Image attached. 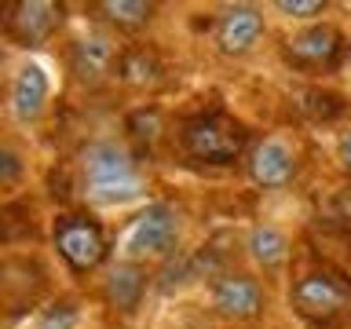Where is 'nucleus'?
<instances>
[{"instance_id":"f03ea898","label":"nucleus","mask_w":351,"mask_h":329,"mask_svg":"<svg viewBox=\"0 0 351 329\" xmlns=\"http://www.w3.org/2000/svg\"><path fill=\"white\" fill-rule=\"evenodd\" d=\"M84 183L95 202H128L139 194L136 164L114 143H95L84 154Z\"/></svg>"},{"instance_id":"6ab92c4d","label":"nucleus","mask_w":351,"mask_h":329,"mask_svg":"<svg viewBox=\"0 0 351 329\" xmlns=\"http://www.w3.org/2000/svg\"><path fill=\"white\" fill-rule=\"evenodd\" d=\"M73 307L70 304H59V307H51L48 315H44V322H40V329H70L73 326Z\"/></svg>"},{"instance_id":"f3484780","label":"nucleus","mask_w":351,"mask_h":329,"mask_svg":"<svg viewBox=\"0 0 351 329\" xmlns=\"http://www.w3.org/2000/svg\"><path fill=\"white\" fill-rule=\"evenodd\" d=\"M128 132L136 139H143V143H154L161 136V114L154 106H143V110H136V114L128 117Z\"/></svg>"},{"instance_id":"a211bd4d","label":"nucleus","mask_w":351,"mask_h":329,"mask_svg":"<svg viewBox=\"0 0 351 329\" xmlns=\"http://www.w3.org/2000/svg\"><path fill=\"white\" fill-rule=\"evenodd\" d=\"M278 11H285V15H296V19H307V15L326 11V4H322V0H278Z\"/></svg>"},{"instance_id":"aec40b11","label":"nucleus","mask_w":351,"mask_h":329,"mask_svg":"<svg viewBox=\"0 0 351 329\" xmlns=\"http://www.w3.org/2000/svg\"><path fill=\"white\" fill-rule=\"evenodd\" d=\"M15 175H19V158L15 150H4L0 154V183H15Z\"/></svg>"},{"instance_id":"4468645a","label":"nucleus","mask_w":351,"mask_h":329,"mask_svg":"<svg viewBox=\"0 0 351 329\" xmlns=\"http://www.w3.org/2000/svg\"><path fill=\"white\" fill-rule=\"evenodd\" d=\"M143 285H147V274L136 263H117L106 278V300L121 307V311H132L143 296Z\"/></svg>"},{"instance_id":"2eb2a0df","label":"nucleus","mask_w":351,"mask_h":329,"mask_svg":"<svg viewBox=\"0 0 351 329\" xmlns=\"http://www.w3.org/2000/svg\"><path fill=\"white\" fill-rule=\"evenodd\" d=\"M95 15L114 22L121 29H139L150 22L154 4H143V0H103V4H95Z\"/></svg>"},{"instance_id":"6e6552de","label":"nucleus","mask_w":351,"mask_h":329,"mask_svg":"<svg viewBox=\"0 0 351 329\" xmlns=\"http://www.w3.org/2000/svg\"><path fill=\"white\" fill-rule=\"evenodd\" d=\"M213 307L223 318H256L263 311V289L249 274H223L213 289Z\"/></svg>"},{"instance_id":"7ed1b4c3","label":"nucleus","mask_w":351,"mask_h":329,"mask_svg":"<svg viewBox=\"0 0 351 329\" xmlns=\"http://www.w3.org/2000/svg\"><path fill=\"white\" fill-rule=\"evenodd\" d=\"M293 307L311 322H333L351 307V285L340 274H307L293 285Z\"/></svg>"},{"instance_id":"dca6fc26","label":"nucleus","mask_w":351,"mask_h":329,"mask_svg":"<svg viewBox=\"0 0 351 329\" xmlns=\"http://www.w3.org/2000/svg\"><path fill=\"white\" fill-rule=\"evenodd\" d=\"M249 252H252V260L263 263V267H274V263L285 260L289 245H285V238L274 227H256V230H252V238H249Z\"/></svg>"},{"instance_id":"412c9836","label":"nucleus","mask_w":351,"mask_h":329,"mask_svg":"<svg viewBox=\"0 0 351 329\" xmlns=\"http://www.w3.org/2000/svg\"><path fill=\"white\" fill-rule=\"evenodd\" d=\"M340 161H344V169L351 172V132H344V139H340Z\"/></svg>"},{"instance_id":"f257e3e1","label":"nucleus","mask_w":351,"mask_h":329,"mask_svg":"<svg viewBox=\"0 0 351 329\" xmlns=\"http://www.w3.org/2000/svg\"><path fill=\"white\" fill-rule=\"evenodd\" d=\"M180 143L194 161L230 164V161H238L241 147H245V128H241L234 117L213 110V114H197V117L186 121L183 132H180Z\"/></svg>"},{"instance_id":"423d86ee","label":"nucleus","mask_w":351,"mask_h":329,"mask_svg":"<svg viewBox=\"0 0 351 329\" xmlns=\"http://www.w3.org/2000/svg\"><path fill=\"white\" fill-rule=\"evenodd\" d=\"M340 48H344V40H340L337 26L322 22V26H311V29H304V33L285 40V59L296 70L318 73V70H333L340 62Z\"/></svg>"},{"instance_id":"9b49d317","label":"nucleus","mask_w":351,"mask_h":329,"mask_svg":"<svg viewBox=\"0 0 351 329\" xmlns=\"http://www.w3.org/2000/svg\"><path fill=\"white\" fill-rule=\"evenodd\" d=\"M260 33H263V19H260V11H252V8H227L216 22V44L227 55L249 51L252 44L260 40Z\"/></svg>"},{"instance_id":"ddd939ff","label":"nucleus","mask_w":351,"mask_h":329,"mask_svg":"<svg viewBox=\"0 0 351 329\" xmlns=\"http://www.w3.org/2000/svg\"><path fill=\"white\" fill-rule=\"evenodd\" d=\"M117 73L132 88H158L165 70H161V59L150 48H128V51H121Z\"/></svg>"},{"instance_id":"0eeeda50","label":"nucleus","mask_w":351,"mask_h":329,"mask_svg":"<svg viewBox=\"0 0 351 329\" xmlns=\"http://www.w3.org/2000/svg\"><path fill=\"white\" fill-rule=\"evenodd\" d=\"M176 238H180V223H176V212L169 205H150L136 223H132L128 234V252L132 256H143V252H172Z\"/></svg>"},{"instance_id":"39448f33","label":"nucleus","mask_w":351,"mask_h":329,"mask_svg":"<svg viewBox=\"0 0 351 329\" xmlns=\"http://www.w3.org/2000/svg\"><path fill=\"white\" fill-rule=\"evenodd\" d=\"M62 26V4L51 0H15L4 8V33L22 48H37Z\"/></svg>"},{"instance_id":"f8f14e48","label":"nucleus","mask_w":351,"mask_h":329,"mask_svg":"<svg viewBox=\"0 0 351 329\" xmlns=\"http://www.w3.org/2000/svg\"><path fill=\"white\" fill-rule=\"evenodd\" d=\"M44 99H48V77H44L40 66H22L15 84H11V110H15L19 121H33L44 110Z\"/></svg>"},{"instance_id":"9d476101","label":"nucleus","mask_w":351,"mask_h":329,"mask_svg":"<svg viewBox=\"0 0 351 329\" xmlns=\"http://www.w3.org/2000/svg\"><path fill=\"white\" fill-rule=\"evenodd\" d=\"M117 62H121V51H117V44L106 40V37L77 40L73 55H70V66H73L77 81H84V84H99L110 70H117Z\"/></svg>"},{"instance_id":"1a4fd4ad","label":"nucleus","mask_w":351,"mask_h":329,"mask_svg":"<svg viewBox=\"0 0 351 329\" xmlns=\"http://www.w3.org/2000/svg\"><path fill=\"white\" fill-rule=\"evenodd\" d=\"M249 172L260 186H285L296 172V158L282 139H263L249 154Z\"/></svg>"},{"instance_id":"20e7f679","label":"nucleus","mask_w":351,"mask_h":329,"mask_svg":"<svg viewBox=\"0 0 351 329\" xmlns=\"http://www.w3.org/2000/svg\"><path fill=\"white\" fill-rule=\"evenodd\" d=\"M55 249L73 271H92L106 256V238L88 216H62L55 223Z\"/></svg>"}]
</instances>
